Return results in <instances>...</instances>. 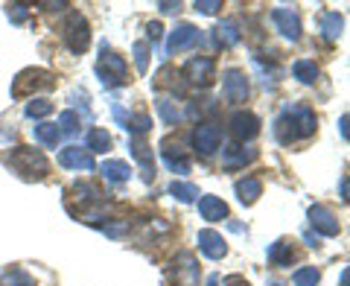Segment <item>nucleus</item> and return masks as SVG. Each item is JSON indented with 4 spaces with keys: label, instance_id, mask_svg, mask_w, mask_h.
<instances>
[{
    "label": "nucleus",
    "instance_id": "f257e3e1",
    "mask_svg": "<svg viewBox=\"0 0 350 286\" xmlns=\"http://www.w3.org/2000/svg\"><path fill=\"white\" fill-rule=\"evenodd\" d=\"M310 135H315V114L306 105L289 108V112H283L275 120V138L280 143H292V140H301Z\"/></svg>",
    "mask_w": 350,
    "mask_h": 286
},
{
    "label": "nucleus",
    "instance_id": "f03ea898",
    "mask_svg": "<svg viewBox=\"0 0 350 286\" xmlns=\"http://www.w3.org/2000/svg\"><path fill=\"white\" fill-rule=\"evenodd\" d=\"M6 164L12 167L18 175H24V179H44V175L50 172V161L41 155L38 149H32V146H15L12 149V155L6 158Z\"/></svg>",
    "mask_w": 350,
    "mask_h": 286
},
{
    "label": "nucleus",
    "instance_id": "7ed1b4c3",
    "mask_svg": "<svg viewBox=\"0 0 350 286\" xmlns=\"http://www.w3.org/2000/svg\"><path fill=\"white\" fill-rule=\"evenodd\" d=\"M56 85V76L44 68H27L15 76L12 82V96H29L32 91H50Z\"/></svg>",
    "mask_w": 350,
    "mask_h": 286
},
{
    "label": "nucleus",
    "instance_id": "20e7f679",
    "mask_svg": "<svg viewBox=\"0 0 350 286\" xmlns=\"http://www.w3.org/2000/svg\"><path fill=\"white\" fill-rule=\"evenodd\" d=\"M96 73H100V79L105 88H117V85H123L126 82V59L123 56H117L114 50H108L103 47V56H100V64H96Z\"/></svg>",
    "mask_w": 350,
    "mask_h": 286
},
{
    "label": "nucleus",
    "instance_id": "39448f33",
    "mask_svg": "<svg viewBox=\"0 0 350 286\" xmlns=\"http://www.w3.org/2000/svg\"><path fill=\"white\" fill-rule=\"evenodd\" d=\"M62 38L70 47V53H85L88 44H91V29H88V21L79 12H70L68 21H64Z\"/></svg>",
    "mask_w": 350,
    "mask_h": 286
},
{
    "label": "nucleus",
    "instance_id": "423d86ee",
    "mask_svg": "<svg viewBox=\"0 0 350 286\" xmlns=\"http://www.w3.org/2000/svg\"><path fill=\"white\" fill-rule=\"evenodd\" d=\"M184 76H187L190 85L207 88V85H213V79H216V64H213L211 56H196V59H190L187 64H184Z\"/></svg>",
    "mask_w": 350,
    "mask_h": 286
},
{
    "label": "nucleus",
    "instance_id": "0eeeda50",
    "mask_svg": "<svg viewBox=\"0 0 350 286\" xmlns=\"http://www.w3.org/2000/svg\"><path fill=\"white\" fill-rule=\"evenodd\" d=\"M219 143H222V135H219V129L213 123H202V126H196L193 131V146L199 155H213V152L219 149Z\"/></svg>",
    "mask_w": 350,
    "mask_h": 286
},
{
    "label": "nucleus",
    "instance_id": "6e6552de",
    "mask_svg": "<svg viewBox=\"0 0 350 286\" xmlns=\"http://www.w3.org/2000/svg\"><path fill=\"white\" fill-rule=\"evenodd\" d=\"M161 155H163V164H167L172 172H178V175L190 172V161H187V155H184V149H181L172 138L161 140Z\"/></svg>",
    "mask_w": 350,
    "mask_h": 286
},
{
    "label": "nucleus",
    "instance_id": "1a4fd4ad",
    "mask_svg": "<svg viewBox=\"0 0 350 286\" xmlns=\"http://www.w3.org/2000/svg\"><path fill=\"white\" fill-rule=\"evenodd\" d=\"M231 135L237 140H251L260 135V117L251 112H237L231 117Z\"/></svg>",
    "mask_w": 350,
    "mask_h": 286
},
{
    "label": "nucleus",
    "instance_id": "9d476101",
    "mask_svg": "<svg viewBox=\"0 0 350 286\" xmlns=\"http://www.w3.org/2000/svg\"><path fill=\"white\" fill-rule=\"evenodd\" d=\"M310 222L324 237H336L338 234V219H336V213L330 211V207H324V205H312L310 207Z\"/></svg>",
    "mask_w": 350,
    "mask_h": 286
},
{
    "label": "nucleus",
    "instance_id": "9b49d317",
    "mask_svg": "<svg viewBox=\"0 0 350 286\" xmlns=\"http://www.w3.org/2000/svg\"><path fill=\"white\" fill-rule=\"evenodd\" d=\"M271 18H275L278 29H280L286 38H292V41H298V38H301V18H298V12H295V9L278 6L275 12H271Z\"/></svg>",
    "mask_w": 350,
    "mask_h": 286
},
{
    "label": "nucleus",
    "instance_id": "f8f14e48",
    "mask_svg": "<svg viewBox=\"0 0 350 286\" xmlns=\"http://www.w3.org/2000/svg\"><path fill=\"white\" fill-rule=\"evenodd\" d=\"M225 96L231 103H245L248 100V79L243 70H225Z\"/></svg>",
    "mask_w": 350,
    "mask_h": 286
},
{
    "label": "nucleus",
    "instance_id": "ddd939ff",
    "mask_svg": "<svg viewBox=\"0 0 350 286\" xmlns=\"http://www.w3.org/2000/svg\"><path fill=\"white\" fill-rule=\"evenodd\" d=\"M199 29H196L193 24H181L172 29V36L167 41V53H181V50H190L196 41H199Z\"/></svg>",
    "mask_w": 350,
    "mask_h": 286
},
{
    "label": "nucleus",
    "instance_id": "4468645a",
    "mask_svg": "<svg viewBox=\"0 0 350 286\" xmlns=\"http://www.w3.org/2000/svg\"><path fill=\"white\" fill-rule=\"evenodd\" d=\"M59 164L68 170H94V158L91 152H85L79 146H68L59 152Z\"/></svg>",
    "mask_w": 350,
    "mask_h": 286
},
{
    "label": "nucleus",
    "instance_id": "2eb2a0df",
    "mask_svg": "<svg viewBox=\"0 0 350 286\" xmlns=\"http://www.w3.org/2000/svg\"><path fill=\"white\" fill-rule=\"evenodd\" d=\"M199 248L211 260H222L228 255L225 239H222V234H216V231H199Z\"/></svg>",
    "mask_w": 350,
    "mask_h": 286
},
{
    "label": "nucleus",
    "instance_id": "dca6fc26",
    "mask_svg": "<svg viewBox=\"0 0 350 286\" xmlns=\"http://www.w3.org/2000/svg\"><path fill=\"white\" fill-rule=\"evenodd\" d=\"M199 211H202V216L207 219V222H222V219L228 216V205L219 199V196H202Z\"/></svg>",
    "mask_w": 350,
    "mask_h": 286
},
{
    "label": "nucleus",
    "instance_id": "f3484780",
    "mask_svg": "<svg viewBox=\"0 0 350 286\" xmlns=\"http://www.w3.org/2000/svg\"><path fill=\"white\" fill-rule=\"evenodd\" d=\"M237 196H239V202H243V205H254L260 196H262V181L254 179V175H248V179L237 181Z\"/></svg>",
    "mask_w": 350,
    "mask_h": 286
},
{
    "label": "nucleus",
    "instance_id": "a211bd4d",
    "mask_svg": "<svg viewBox=\"0 0 350 286\" xmlns=\"http://www.w3.org/2000/svg\"><path fill=\"white\" fill-rule=\"evenodd\" d=\"M257 158V149H243V146H228L225 149V167L228 170H237V167H245Z\"/></svg>",
    "mask_w": 350,
    "mask_h": 286
},
{
    "label": "nucleus",
    "instance_id": "6ab92c4d",
    "mask_svg": "<svg viewBox=\"0 0 350 286\" xmlns=\"http://www.w3.org/2000/svg\"><path fill=\"white\" fill-rule=\"evenodd\" d=\"M178 263L181 266L175 269V281H178L181 286H196V278H199V266H196V260L190 255H181Z\"/></svg>",
    "mask_w": 350,
    "mask_h": 286
},
{
    "label": "nucleus",
    "instance_id": "aec40b11",
    "mask_svg": "<svg viewBox=\"0 0 350 286\" xmlns=\"http://www.w3.org/2000/svg\"><path fill=\"white\" fill-rule=\"evenodd\" d=\"M100 172L105 175L108 181H114V184L129 181V175H131V170H129V164H126V161H105L103 167H100Z\"/></svg>",
    "mask_w": 350,
    "mask_h": 286
},
{
    "label": "nucleus",
    "instance_id": "412c9836",
    "mask_svg": "<svg viewBox=\"0 0 350 286\" xmlns=\"http://www.w3.org/2000/svg\"><path fill=\"white\" fill-rule=\"evenodd\" d=\"M216 44H219V47H234V44L239 41V29H237V24H234V21H222V24H219L216 27Z\"/></svg>",
    "mask_w": 350,
    "mask_h": 286
},
{
    "label": "nucleus",
    "instance_id": "4be33fe9",
    "mask_svg": "<svg viewBox=\"0 0 350 286\" xmlns=\"http://www.w3.org/2000/svg\"><path fill=\"white\" fill-rule=\"evenodd\" d=\"M292 257H295V251H292V243H286V239H278V243L269 248V260L275 263V266H289Z\"/></svg>",
    "mask_w": 350,
    "mask_h": 286
},
{
    "label": "nucleus",
    "instance_id": "5701e85b",
    "mask_svg": "<svg viewBox=\"0 0 350 286\" xmlns=\"http://www.w3.org/2000/svg\"><path fill=\"white\" fill-rule=\"evenodd\" d=\"M32 135H36V140L44 143V146H56L59 143V126L56 123H38V126H32Z\"/></svg>",
    "mask_w": 350,
    "mask_h": 286
},
{
    "label": "nucleus",
    "instance_id": "b1692460",
    "mask_svg": "<svg viewBox=\"0 0 350 286\" xmlns=\"http://www.w3.org/2000/svg\"><path fill=\"white\" fill-rule=\"evenodd\" d=\"M131 155H135L140 164H144L146 175H155V161H152V152H149V146H146L144 140L135 138V143H131Z\"/></svg>",
    "mask_w": 350,
    "mask_h": 286
},
{
    "label": "nucleus",
    "instance_id": "393cba45",
    "mask_svg": "<svg viewBox=\"0 0 350 286\" xmlns=\"http://www.w3.org/2000/svg\"><path fill=\"white\" fill-rule=\"evenodd\" d=\"M295 79H301L304 85H312L315 79H319V68H315V62H306V59H301V62H295Z\"/></svg>",
    "mask_w": 350,
    "mask_h": 286
},
{
    "label": "nucleus",
    "instance_id": "a878e982",
    "mask_svg": "<svg viewBox=\"0 0 350 286\" xmlns=\"http://www.w3.org/2000/svg\"><path fill=\"white\" fill-rule=\"evenodd\" d=\"M88 149L91 152H108L111 149V135H108L105 129H94L91 135H88Z\"/></svg>",
    "mask_w": 350,
    "mask_h": 286
},
{
    "label": "nucleus",
    "instance_id": "bb28decb",
    "mask_svg": "<svg viewBox=\"0 0 350 286\" xmlns=\"http://www.w3.org/2000/svg\"><path fill=\"white\" fill-rule=\"evenodd\" d=\"M170 193L178 202H196V199H199V190H196L193 184H187V181H172L170 184Z\"/></svg>",
    "mask_w": 350,
    "mask_h": 286
},
{
    "label": "nucleus",
    "instance_id": "cd10ccee",
    "mask_svg": "<svg viewBox=\"0 0 350 286\" xmlns=\"http://www.w3.org/2000/svg\"><path fill=\"white\" fill-rule=\"evenodd\" d=\"M321 281V272L315 269V266H306V269H298L292 274V283L295 286H319Z\"/></svg>",
    "mask_w": 350,
    "mask_h": 286
},
{
    "label": "nucleus",
    "instance_id": "c85d7f7f",
    "mask_svg": "<svg viewBox=\"0 0 350 286\" xmlns=\"http://www.w3.org/2000/svg\"><path fill=\"white\" fill-rule=\"evenodd\" d=\"M342 15L338 12H327L324 18H321V32H324V38H336L338 32H342Z\"/></svg>",
    "mask_w": 350,
    "mask_h": 286
},
{
    "label": "nucleus",
    "instance_id": "c756f323",
    "mask_svg": "<svg viewBox=\"0 0 350 286\" xmlns=\"http://www.w3.org/2000/svg\"><path fill=\"white\" fill-rule=\"evenodd\" d=\"M0 286H36V281H32L24 269H9L3 274V281H0Z\"/></svg>",
    "mask_w": 350,
    "mask_h": 286
},
{
    "label": "nucleus",
    "instance_id": "7c9ffc66",
    "mask_svg": "<svg viewBox=\"0 0 350 286\" xmlns=\"http://www.w3.org/2000/svg\"><path fill=\"white\" fill-rule=\"evenodd\" d=\"M59 135L64 131V135H76V129H79V117H76V112H62L59 117Z\"/></svg>",
    "mask_w": 350,
    "mask_h": 286
},
{
    "label": "nucleus",
    "instance_id": "2f4dec72",
    "mask_svg": "<svg viewBox=\"0 0 350 286\" xmlns=\"http://www.w3.org/2000/svg\"><path fill=\"white\" fill-rule=\"evenodd\" d=\"M158 114L163 117V123H178L181 120V114H178V108L172 105V100H158Z\"/></svg>",
    "mask_w": 350,
    "mask_h": 286
},
{
    "label": "nucleus",
    "instance_id": "473e14b6",
    "mask_svg": "<svg viewBox=\"0 0 350 286\" xmlns=\"http://www.w3.org/2000/svg\"><path fill=\"white\" fill-rule=\"evenodd\" d=\"M53 112V103H47V100H32V103H27V117H47Z\"/></svg>",
    "mask_w": 350,
    "mask_h": 286
},
{
    "label": "nucleus",
    "instance_id": "72a5a7b5",
    "mask_svg": "<svg viewBox=\"0 0 350 286\" xmlns=\"http://www.w3.org/2000/svg\"><path fill=\"white\" fill-rule=\"evenodd\" d=\"M135 64H137V70H140V73H146L149 59H146V44H144V41H137V44H135Z\"/></svg>",
    "mask_w": 350,
    "mask_h": 286
},
{
    "label": "nucleus",
    "instance_id": "f704fd0d",
    "mask_svg": "<svg viewBox=\"0 0 350 286\" xmlns=\"http://www.w3.org/2000/svg\"><path fill=\"white\" fill-rule=\"evenodd\" d=\"M9 18H12L15 24H24V21L29 18V9L24 3H15V6H9Z\"/></svg>",
    "mask_w": 350,
    "mask_h": 286
},
{
    "label": "nucleus",
    "instance_id": "c9c22d12",
    "mask_svg": "<svg viewBox=\"0 0 350 286\" xmlns=\"http://www.w3.org/2000/svg\"><path fill=\"white\" fill-rule=\"evenodd\" d=\"M196 9H199L202 15H213L216 9H222V3H219V0H196Z\"/></svg>",
    "mask_w": 350,
    "mask_h": 286
},
{
    "label": "nucleus",
    "instance_id": "e433bc0d",
    "mask_svg": "<svg viewBox=\"0 0 350 286\" xmlns=\"http://www.w3.org/2000/svg\"><path fill=\"white\" fill-rule=\"evenodd\" d=\"M225 286H248V281L243 278V274H228V278H225Z\"/></svg>",
    "mask_w": 350,
    "mask_h": 286
},
{
    "label": "nucleus",
    "instance_id": "4c0bfd02",
    "mask_svg": "<svg viewBox=\"0 0 350 286\" xmlns=\"http://www.w3.org/2000/svg\"><path fill=\"white\" fill-rule=\"evenodd\" d=\"M146 32H149V38H152V41H158L163 29H161V24H149V29H146Z\"/></svg>",
    "mask_w": 350,
    "mask_h": 286
},
{
    "label": "nucleus",
    "instance_id": "58836bf2",
    "mask_svg": "<svg viewBox=\"0 0 350 286\" xmlns=\"http://www.w3.org/2000/svg\"><path fill=\"white\" fill-rule=\"evenodd\" d=\"M178 9V3H161V12H175Z\"/></svg>",
    "mask_w": 350,
    "mask_h": 286
},
{
    "label": "nucleus",
    "instance_id": "ea45409f",
    "mask_svg": "<svg viewBox=\"0 0 350 286\" xmlns=\"http://www.w3.org/2000/svg\"><path fill=\"white\" fill-rule=\"evenodd\" d=\"M342 199L347 202V175H345V179H342Z\"/></svg>",
    "mask_w": 350,
    "mask_h": 286
},
{
    "label": "nucleus",
    "instance_id": "a19ab883",
    "mask_svg": "<svg viewBox=\"0 0 350 286\" xmlns=\"http://www.w3.org/2000/svg\"><path fill=\"white\" fill-rule=\"evenodd\" d=\"M342 138H345V140H347V114H345V117H342Z\"/></svg>",
    "mask_w": 350,
    "mask_h": 286
},
{
    "label": "nucleus",
    "instance_id": "79ce46f5",
    "mask_svg": "<svg viewBox=\"0 0 350 286\" xmlns=\"http://www.w3.org/2000/svg\"><path fill=\"white\" fill-rule=\"evenodd\" d=\"M207 286H222V281H219L216 274H213V278H207Z\"/></svg>",
    "mask_w": 350,
    "mask_h": 286
},
{
    "label": "nucleus",
    "instance_id": "37998d69",
    "mask_svg": "<svg viewBox=\"0 0 350 286\" xmlns=\"http://www.w3.org/2000/svg\"><path fill=\"white\" fill-rule=\"evenodd\" d=\"M347 281H350V272L345 269V272H342V286H347Z\"/></svg>",
    "mask_w": 350,
    "mask_h": 286
},
{
    "label": "nucleus",
    "instance_id": "c03bdc74",
    "mask_svg": "<svg viewBox=\"0 0 350 286\" xmlns=\"http://www.w3.org/2000/svg\"><path fill=\"white\" fill-rule=\"evenodd\" d=\"M271 286H283V283H271Z\"/></svg>",
    "mask_w": 350,
    "mask_h": 286
}]
</instances>
